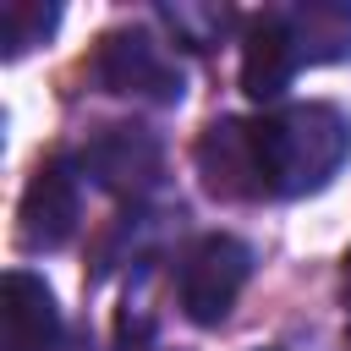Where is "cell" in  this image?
Segmentation results:
<instances>
[{
    "mask_svg": "<svg viewBox=\"0 0 351 351\" xmlns=\"http://www.w3.org/2000/svg\"><path fill=\"white\" fill-rule=\"evenodd\" d=\"M252 159L263 197H307L324 192L351 159V115L307 99L252 121Z\"/></svg>",
    "mask_w": 351,
    "mask_h": 351,
    "instance_id": "obj_1",
    "label": "cell"
},
{
    "mask_svg": "<svg viewBox=\"0 0 351 351\" xmlns=\"http://www.w3.org/2000/svg\"><path fill=\"white\" fill-rule=\"evenodd\" d=\"M247 280H252V247L230 230H208L176 263V302H181L186 324L219 329L230 318L236 296L247 291Z\"/></svg>",
    "mask_w": 351,
    "mask_h": 351,
    "instance_id": "obj_2",
    "label": "cell"
},
{
    "mask_svg": "<svg viewBox=\"0 0 351 351\" xmlns=\"http://www.w3.org/2000/svg\"><path fill=\"white\" fill-rule=\"evenodd\" d=\"M93 82L104 93H121V99H148V104H181L186 93V77L176 66V55L143 33V27H115L99 38L93 49Z\"/></svg>",
    "mask_w": 351,
    "mask_h": 351,
    "instance_id": "obj_3",
    "label": "cell"
},
{
    "mask_svg": "<svg viewBox=\"0 0 351 351\" xmlns=\"http://www.w3.org/2000/svg\"><path fill=\"white\" fill-rule=\"evenodd\" d=\"M77 219H82V165L55 154L33 170L16 203V241L27 252H55L77 236Z\"/></svg>",
    "mask_w": 351,
    "mask_h": 351,
    "instance_id": "obj_4",
    "label": "cell"
},
{
    "mask_svg": "<svg viewBox=\"0 0 351 351\" xmlns=\"http://www.w3.org/2000/svg\"><path fill=\"white\" fill-rule=\"evenodd\" d=\"M82 176H93L104 192L115 197H143L159 186V170H165V143L137 126V121H115V126H99L82 148Z\"/></svg>",
    "mask_w": 351,
    "mask_h": 351,
    "instance_id": "obj_5",
    "label": "cell"
},
{
    "mask_svg": "<svg viewBox=\"0 0 351 351\" xmlns=\"http://www.w3.org/2000/svg\"><path fill=\"white\" fill-rule=\"evenodd\" d=\"M192 159H197V176L214 197H225V203H258L263 197L258 192V159H252V121H241V115L208 121Z\"/></svg>",
    "mask_w": 351,
    "mask_h": 351,
    "instance_id": "obj_6",
    "label": "cell"
},
{
    "mask_svg": "<svg viewBox=\"0 0 351 351\" xmlns=\"http://www.w3.org/2000/svg\"><path fill=\"white\" fill-rule=\"evenodd\" d=\"M296 71H302V49H296V33H291L285 11L247 16V33H241V93L258 99V104H274L291 88Z\"/></svg>",
    "mask_w": 351,
    "mask_h": 351,
    "instance_id": "obj_7",
    "label": "cell"
},
{
    "mask_svg": "<svg viewBox=\"0 0 351 351\" xmlns=\"http://www.w3.org/2000/svg\"><path fill=\"white\" fill-rule=\"evenodd\" d=\"M55 346H60L55 291L38 274L11 269L0 280V351H55Z\"/></svg>",
    "mask_w": 351,
    "mask_h": 351,
    "instance_id": "obj_8",
    "label": "cell"
},
{
    "mask_svg": "<svg viewBox=\"0 0 351 351\" xmlns=\"http://www.w3.org/2000/svg\"><path fill=\"white\" fill-rule=\"evenodd\" d=\"M285 22H291V33H296L302 66H329V60H346V55H351V5H346V0L291 5Z\"/></svg>",
    "mask_w": 351,
    "mask_h": 351,
    "instance_id": "obj_9",
    "label": "cell"
},
{
    "mask_svg": "<svg viewBox=\"0 0 351 351\" xmlns=\"http://www.w3.org/2000/svg\"><path fill=\"white\" fill-rule=\"evenodd\" d=\"M60 22V5H44V0H5L0 5V44H5V60L27 55L33 44H44Z\"/></svg>",
    "mask_w": 351,
    "mask_h": 351,
    "instance_id": "obj_10",
    "label": "cell"
},
{
    "mask_svg": "<svg viewBox=\"0 0 351 351\" xmlns=\"http://www.w3.org/2000/svg\"><path fill=\"white\" fill-rule=\"evenodd\" d=\"M159 16L176 33V44H186V49H214L230 33V22H236L225 5H165Z\"/></svg>",
    "mask_w": 351,
    "mask_h": 351,
    "instance_id": "obj_11",
    "label": "cell"
},
{
    "mask_svg": "<svg viewBox=\"0 0 351 351\" xmlns=\"http://www.w3.org/2000/svg\"><path fill=\"white\" fill-rule=\"evenodd\" d=\"M340 302H346V318H351V252H346V263H340Z\"/></svg>",
    "mask_w": 351,
    "mask_h": 351,
    "instance_id": "obj_12",
    "label": "cell"
},
{
    "mask_svg": "<svg viewBox=\"0 0 351 351\" xmlns=\"http://www.w3.org/2000/svg\"><path fill=\"white\" fill-rule=\"evenodd\" d=\"M263 351H274V346H263Z\"/></svg>",
    "mask_w": 351,
    "mask_h": 351,
    "instance_id": "obj_13",
    "label": "cell"
}]
</instances>
